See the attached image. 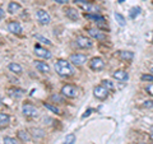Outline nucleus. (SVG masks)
Here are the masks:
<instances>
[{"label": "nucleus", "mask_w": 153, "mask_h": 144, "mask_svg": "<svg viewBox=\"0 0 153 144\" xmlns=\"http://www.w3.org/2000/svg\"><path fill=\"white\" fill-rule=\"evenodd\" d=\"M22 112L26 117H37V115H38L37 108L30 102H26L22 105Z\"/></svg>", "instance_id": "nucleus-2"}, {"label": "nucleus", "mask_w": 153, "mask_h": 144, "mask_svg": "<svg viewBox=\"0 0 153 144\" xmlns=\"http://www.w3.org/2000/svg\"><path fill=\"white\" fill-rule=\"evenodd\" d=\"M10 122V116L5 112H0V128L7 126Z\"/></svg>", "instance_id": "nucleus-18"}, {"label": "nucleus", "mask_w": 153, "mask_h": 144, "mask_svg": "<svg viewBox=\"0 0 153 144\" xmlns=\"http://www.w3.org/2000/svg\"><path fill=\"white\" fill-rule=\"evenodd\" d=\"M75 3H78L79 5L82 7L88 14H98V13H100V7L94 5V4L85 3L84 0H75Z\"/></svg>", "instance_id": "nucleus-5"}, {"label": "nucleus", "mask_w": 153, "mask_h": 144, "mask_svg": "<svg viewBox=\"0 0 153 144\" xmlns=\"http://www.w3.org/2000/svg\"><path fill=\"white\" fill-rule=\"evenodd\" d=\"M114 17H115V19H116V22L119 23V24H120L121 27H124L126 24V21H125V18H124L123 16L120 13H117V12H115L114 13Z\"/></svg>", "instance_id": "nucleus-22"}, {"label": "nucleus", "mask_w": 153, "mask_h": 144, "mask_svg": "<svg viewBox=\"0 0 153 144\" xmlns=\"http://www.w3.org/2000/svg\"><path fill=\"white\" fill-rule=\"evenodd\" d=\"M139 144H146V143H139Z\"/></svg>", "instance_id": "nucleus-39"}, {"label": "nucleus", "mask_w": 153, "mask_h": 144, "mask_svg": "<svg viewBox=\"0 0 153 144\" xmlns=\"http://www.w3.org/2000/svg\"><path fill=\"white\" fill-rule=\"evenodd\" d=\"M22 9V7H21V4L19 3H17V1H10L8 4V12L10 13V14H14V13H17V12H19Z\"/></svg>", "instance_id": "nucleus-17"}, {"label": "nucleus", "mask_w": 153, "mask_h": 144, "mask_svg": "<svg viewBox=\"0 0 153 144\" xmlns=\"http://www.w3.org/2000/svg\"><path fill=\"white\" fill-rule=\"evenodd\" d=\"M44 107H46L47 110H50L51 112H54V114H56V115H60V114H61L60 108H59V107H56V106H54L52 103H47V102H45V103H44Z\"/></svg>", "instance_id": "nucleus-21"}, {"label": "nucleus", "mask_w": 153, "mask_h": 144, "mask_svg": "<svg viewBox=\"0 0 153 144\" xmlns=\"http://www.w3.org/2000/svg\"><path fill=\"white\" fill-rule=\"evenodd\" d=\"M91 112H92V110H91V108H89V110H87V111H85V112H84V115H83V116H82V117L84 119V117H87V116H89V115H91Z\"/></svg>", "instance_id": "nucleus-34"}, {"label": "nucleus", "mask_w": 153, "mask_h": 144, "mask_svg": "<svg viewBox=\"0 0 153 144\" xmlns=\"http://www.w3.org/2000/svg\"><path fill=\"white\" fill-rule=\"evenodd\" d=\"M151 140H153V133H151Z\"/></svg>", "instance_id": "nucleus-36"}, {"label": "nucleus", "mask_w": 153, "mask_h": 144, "mask_svg": "<svg viewBox=\"0 0 153 144\" xmlns=\"http://www.w3.org/2000/svg\"><path fill=\"white\" fill-rule=\"evenodd\" d=\"M8 31L14 33V35H19L22 33V26L19 22H16V21H12L8 23Z\"/></svg>", "instance_id": "nucleus-12"}, {"label": "nucleus", "mask_w": 153, "mask_h": 144, "mask_svg": "<svg viewBox=\"0 0 153 144\" xmlns=\"http://www.w3.org/2000/svg\"><path fill=\"white\" fill-rule=\"evenodd\" d=\"M152 41H153V37H152Z\"/></svg>", "instance_id": "nucleus-40"}, {"label": "nucleus", "mask_w": 153, "mask_h": 144, "mask_svg": "<svg viewBox=\"0 0 153 144\" xmlns=\"http://www.w3.org/2000/svg\"><path fill=\"white\" fill-rule=\"evenodd\" d=\"M4 144H17V140L12 137H5L4 138Z\"/></svg>", "instance_id": "nucleus-29"}, {"label": "nucleus", "mask_w": 153, "mask_h": 144, "mask_svg": "<svg viewBox=\"0 0 153 144\" xmlns=\"http://www.w3.org/2000/svg\"><path fill=\"white\" fill-rule=\"evenodd\" d=\"M8 68H9V70H10L12 73H14V74H21L22 71H23L22 66L19 65L18 63H10V64L8 65Z\"/></svg>", "instance_id": "nucleus-19"}, {"label": "nucleus", "mask_w": 153, "mask_h": 144, "mask_svg": "<svg viewBox=\"0 0 153 144\" xmlns=\"http://www.w3.org/2000/svg\"><path fill=\"white\" fill-rule=\"evenodd\" d=\"M35 54L37 55V56H40V57H42V59H45V60H49V59H51V52L49 51V50H46V49H44V47H41L40 45H36L35 46Z\"/></svg>", "instance_id": "nucleus-11"}, {"label": "nucleus", "mask_w": 153, "mask_h": 144, "mask_svg": "<svg viewBox=\"0 0 153 144\" xmlns=\"http://www.w3.org/2000/svg\"><path fill=\"white\" fill-rule=\"evenodd\" d=\"M144 107H146V108H152V107H153V101H152V99L146 101V102H144Z\"/></svg>", "instance_id": "nucleus-31"}, {"label": "nucleus", "mask_w": 153, "mask_h": 144, "mask_svg": "<svg viewBox=\"0 0 153 144\" xmlns=\"http://www.w3.org/2000/svg\"><path fill=\"white\" fill-rule=\"evenodd\" d=\"M139 12H140L139 8H137V7H135V8H131V9H130V13H129V16H130V18L134 19V18L138 16V14H139Z\"/></svg>", "instance_id": "nucleus-27"}, {"label": "nucleus", "mask_w": 153, "mask_h": 144, "mask_svg": "<svg viewBox=\"0 0 153 144\" xmlns=\"http://www.w3.org/2000/svg\"><path fill=\"white\" fill-rule=\"evenodd\" d=\"M76 140V137H75V134H68L65 138V140H64V144H74Z\"/></svg>", "instance_id": "nucleus-24"}, {"label": "nucleus", "mask_w": 153, "mask_h": 144, "mask_svg": "<svg viewBox=\"0 0 153 144\" xmlns=\"http://www.w3.org/2000/svg\"><path fill=\"white\" fill-rule=\"evenodd\" d=\"M119 55H120L121 59L125 60V61H131L134 59V54L131 51H120L119 52Z\"/></svg>", "instance_id": "nucleus-20"}, {"label": "nucleus", "mask_w": 153, "mask_h": 144, "mask_svg": "<svg viewBox=\"0 0 153 144\" xmlns=\"http://www.w3.org/2000/svg\"><path fill=\"white\" fill-rule=\"evenodd\" d=\"M151 130H152V133H153V126H152V128H151Z\"/></svg>", "instance_id": "nucleus-38"}, {"label": "nucleus", "mask_w": 153, "mask_h": 144, "mask_svg": "<svg viewBox=\"0 0 153 144\" xmlns=\"http://www.w3.org/2000/svg\"><path fill=\"white\" fill-rule=\"evenodd\" d=\"M102 85H103L105 88H107L108 91H112L114 89V84L110 80H102Z\"/></svg>", "instance_id": "nucleus-28"}, {"label": "nucleus", "mask_w": 153, "mask_h": 144, "mask_svg": "<svg viewBox=\"0 0 153 144\" xmlns=\"http://www.w3.org/2000/svg\"><path fill=\"white\" fill-rule=\"evenodd\" d=\"M35 37L41 42V44H44V45H47V46H51L52 45V42L49 40V38H46V37H42V36H38V35L35 36Z\"/></svg>", "instance_id": "nucleus-25"}, {"label": "nucleus", "mask_w": 153, "mask_h": 144, "mask_svg": "<svg viewBox=\"0 0 153 144\" xmlns=\"http://www.w3.org/2000/svg\"><path fill=\"white\" fill-rule=\"evenodd\" d=\"M36 17H37V21L40 22V24H42V26H46V24H49V23L51 22L50 14L47 13L45 9H37L36 10Z\"/></svg>", "instance_id": "nucleus-4"}, {"label": "nucleus", "mask_w": 153, "mask_h": 144, "mask_svg": "<svg viewBox=\"0 0 153 144\" xmlns=\"http://www.w3.org/2000/svg\"><path fill=\"white\" fill-rule=\"evenodd\" d=\"M87 60H88V57L84 54H71L69 56V63H71L73 65H76V66L83 65L84 63H87Z\"/></svg>", "instance_id": "nucleus-6"}, {"label": "nucleus", "mask_w": 153, "mask_h": 144, "mask_svg": "<svg viewBox=\"0 0 153 144\" xmlns=\"http://www.w3.org/2000/svg\"><path fill=\"white\" fill-rule=\"evenodd\" d=\"M89 68L94 70V71H98V70H102L105 68V63L101 57H92V59L89 60Z\"/></svg>", "instance_id": "nucleus-10"}, {"label": "nucleus", "mask_w": 153, "mask_h": 144, "mask_svg": "<svg viewBox=\"0 0 153 144\" xmlns=\"http://www.w3.org/2000/svg\"><path fill=\"white\" fill-rule=\"evenodd\" d=\"M55 70L60 76H71L73 75V69L69 61L64 59H59L55 63Z\"/></svg>", "instance_id": "nucleus-1"}, {"label": "nucleus", "mask_w": 153, "mask_h": 144, "mask_svg": "<svg viewBox=\"0 0 153 144\" xmlns=\"http://www.w3.org/2000/svg\"><path fill=\"white\" fill-rule=\"evenodd\" d=\"M31 133H33V137H36V138H44L45 137V131L42 130V129L33 128V129H31Z\"/></svg>", "instance_id": "nucleus-23"}, {"label": "nucleus", "mask_w": 153, "mask_h": 144, "mask_svg": "<svg viewBox=\"0 0 153 144\" xmlns=\"http://www.w3.org/2000/svg\"><path fill=\"white\" fill-rule=\"evenodd\" d=\"M146 91L148 92V94H151V96H153V84H149V85H147V88H146Z\"/></svg>", "instance_id": "nucleus-32"}, {"label": "nucleus", "mask_w": 153, "mask_h": 144, "mask_svg": "<svg viewBox=\"0 0 153 144\" xmlns=\"http://www.w3.org/2000/svg\"><path fill=\"white\" fill-rule=\"evenodd\" d=\"M140 79L143 82H149V83H153V74H143L140 76Z\"/></svg>", "instance_id": "nucleus-26"}, {"label": "nucleus", "mask_w": 153, "mask_h": 144, "mask_svg": "<svg viewBox=\"0 0 153 144\" xmlns=\"http://www.w3.org/2000/svg\"><path fill=\"white\" fill-rule=\"evenodd\" d=\"M151 74H153V68H151Z\"/></svg>", "instance_id": "nucleus-37"}, {"label": "nucleus", "mask_w": 153, "mask_h": 144, "mask_svg": "<svg viewBox=\"0 0 153 144\" xmlns=\"http://www.w3.org/2000/svg\"><path fill=\"white\" fill-rule=\"evenodd\" d=\"M17 137H18L19 140H22L23 143L31 142V134L28 133L27 130H19V131L17 133Z\"/></svg>", "instance_id": "nucleus-16"}, {"label": "nucleus", "mask_w": 153, "mask_h": 144, "mask_svg": "<svg viewBox=\"0 0 153 144\" xmlns=\"http://www.w3.org/2000/svg\"><path fill=\"white\" fill-rule=\"evenodd\" d=\"M87 32H88L89 37H92V38H94V40H97V41H106L107 40L106 35H105L103 32L100 31L98 28H88Z\"/></svg>", "instance_id": "nucleus-9"}, {"label": "nucleus", "mask_w": 153, "mask_h": 144, "mask_svg": "<svg viewBox=\"0 0 153 144\" xmlns=\"http://www.w3.org/2000/svg\"><path fill=\"white\" fill-rule=\"evenodd\" d=\"M108 93H110V91L107 88H105L102 84L96 85V87L93 88V94H94V97L97 98V99H101V101L106 99Z\"/></svg>", "instance_id": "nucleus-7"}, {"label": "nucleus", "mask_w": 153, "mask_h": 144, "mask_svg": "<svg viewBox=\"0 0 153 144\" xmlns=\"http://www.w3.org/2000/svg\"><path fill=\"white\" fill-rule=\"evenodd\" d=\"M75 44L79 49H91L93 46V42L89 37H85V36H79L76 37L75 40Z\"/></svg>", "instance_id": "nucleus-8"}, {"label": "nucleus", "mask_w": 153, "mask_h": 144, "mask_svg": "<svg viewBox=\"0 0 153 144\" xmlns=\"http://www.w3.org/2000/svg\"><path fill=\"white\" fill-rule=\"evenodd\" d=\"M61 94L66 98H75L78 96V89L71 84H65L61 87Z\"/></svg>", "instance_id": "nucleus-3"}, {"label": "nucleus", "mask_w": 153, "mask_h": 144, "mask_svg": "<svg viewBox=\"0 0 153 144\" xmlns=\"http://www.w3.org/2000/svg\"><path fill=\"white\" fill-rule=\"evenodd\" d=\"M52 1H55L57 4H68L69 0H52Z\"/></svg>", "instance_id": "nucleus-33"}, {"label": "nucleus", "mask_w": 153, "mask_h": 144, "mask_svg": "<svg viewBox=\"0 0 153 144\" xmlns=\"http://www.w3.org/2000/svg\"><path fill=\"white\" fill-rule=\"evenodd\" d=\"M51 99L55 101V102H59V103H63V102H64V99L61 98L60 96H57V94H52V96H51Z\"/></svg>", "instance_id": "nucleus-30"}, {"label": "nucleus", "mask_w": 153, "mask_h": 144, "mask_svg": "<svg viewBox=\"0 0 153 144\" xmlns=\"http://www.w3.org/2000/svg\"><path fill=\"white\" fill-rule=\"evenodd\" d=\"M64 13H65V16L68 17L69 19H71V21H76V19L79 18L78 10H76V9H74V8H71V7L65 8V9H64Z\"/></svg>", "instance_id": "nucleus-14"}, {"label": "nucleus", "mask_w": 153, "mask_h": 144, "mask_svg": "<svg viewBox=\"0 0 153 144\" xmlns=\"http://www.w3.org/2000/svg\"><path fill=\"white\" fill-rule=\"evenodd\" d=\"M4 16H5V10H4L3 8H0V19L4 18Z\"/></svg>", "instance_id": "nucleus-35"}, {"label": "nucleus", "mask_w": 153, "mask_h": 144, "mask_svg": "<svg viewBox=\"0 0 153 144\" xmlns=\"http://www.w3.org/2000/svg\"><path fill=\"white\" fill-rule=\"evenodd\" d=\"M112 76H114V79H116L119 82H125L129 79V74H128V71L125 70H115L114 73H112Z\"/></svg>", "instance_id": "nucleus-13"}, {"label": "nucleus", "mask_w": 153, "mask_h": 144, "mask_svg": "<svg viewBox=\"0 0 153 144\" xmlns=\"http://www.w3.org/2000/svg\"><path fill=\"white\" fill-rule=\"evenodd\" d=\"M35 66L36 69L40 71V73H50V66L45 61H41V60H36L35 61Z\"/></svg>", "instance_id": "nucleus-15"}]
</instances>
